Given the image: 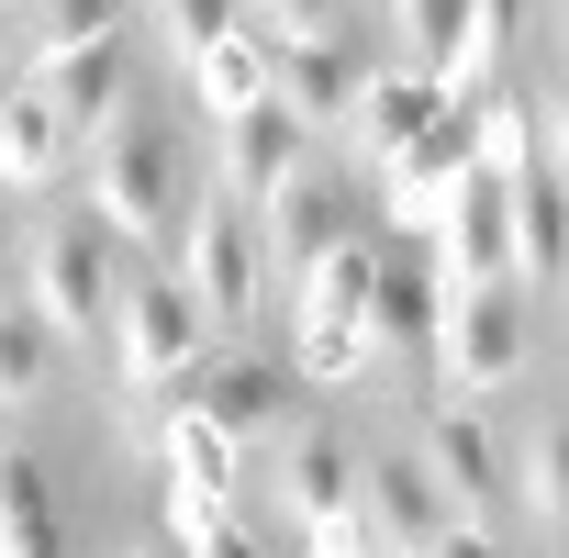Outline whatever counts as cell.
<instances>
[{
  "label": "cell",
  "mask_w": 569,
  "mask_h": 558,
  "mask_svg": "<svg viewBox=\"0 0 569 558\" xmlns=\"http://www.w3.org/2000/svg\"><path fill=\"white\" fill-rule=\"evenodd\" d=\"M90 212L123 235V246H168L179 257V223H190V146L157 101H123L101 134H90Z\"/></svg>",
  "instance_id": "cell-1"
},
{
  "label": "cell",
  "mask_w": 569,
  "mask_h": 558,
  "mask_svg": "<svg viewBox=\"0 0 569 558\" xmlns=\"http://www.w3.org/2000/svg\"><path fill=\"white\" fill-rule=\"evenodd\" d=\"M112 223L79 201V212H46L34 235H23V302L68 336V347H101V325L123 313V279H112Z\"/></svg>",
  "instance_id": "cell-2"
},
{
  "label": "cell",
  "mask_w": 569,
  "mask_h": 558,
  "mask_svg": "<svg viewBox=\"0 0 569 558\" xmlns=\"http://www.w3.org/2000/svg\"><path fill=\"white\" fill-rule=\"evenodd\" d=\"M179 279H190V302L212 325H257L268 313V235L246 201H190L179 223Z\"/></svg>",
  "instance_id": "cell-3"
},
{
  "label": "cell",
  "mask_w": 569,
  "mask_h": 558,
  "mask_svg": "<svg viewBox=\"0 0 569 558\" xmlns=\"http://www.w3.org/2000/svg\"><path fill=\"white\" fill-rule=\"evenodd\" d=\"M525 369V291L513 279H491V291H447L436 313V391L447 402H480Z\"/></svg>",
  "instance_id": "cell-4"
},
{
  "label": "cell",
  "mask_w": 569,
  "mask_h": 558,
  "mask_svg": "<svg viewBox=\"0 0 569 558\" xmlns=\"http://www.w3.org/2000/svg\"><path fill=\"white\" fill-rule=\"evenodd\" d=\"M469 168H480V101H436V123L380 168V212H391V235H436Z\"/></svg>",
  "instance_id": "cell-5"
},
{
  "label": "cell",
  "mask_w": 569,
  "mask_h": 558,
  "mask_svg": "<svg viewBox=\"0 0 569 558\" xmlns=\"http://www.w3.org/2000/svg\"><path fill=\"white\" fill-rule=\"evenodd\" d=\"M112 347H123V380H134V391H168V380H190V369L212 358V313L190 302V279L168 268V279H134V291H123Z\"/></svg>",
  "instance_id": "cell-6"
},
{
  "label": "cell",
  "mask_w": 569,
  "mask_h": 558,
  "mask_svg": "<svg viewBox=\"0 0 569 558\" xmlns=\"http://www.w3.org/2000/svg\"><path fill=\"white\" fill-rule=\"evenodd\" d=\"M436 313H447V279H436V246L425 235H391L380 223V268H369V302H358V325H369V347L391 358H436Z\"/></svg>",
  "instance_id": "cell-7"
},
{
  "label": "cell",
  "mask_w": 569,
  "mask_h": 558,
  "mask_svg": "<svg viewBox=\"0 0 569 558\" xmlns=\"http://www.w3.org/2000/svg\"><path fill=\"white\" fill-rule=\"evenodd\" d=\"M358 514H369L380 558H425L447 525H469V514L447 502V480L425 469V447H391V458H369V469H358Z\"/></svg>",
  "instance_id": "cell-8"
},
{
  "label": "cell",
  "mask_w": 569,
  "mask_h": 558,
  "mask_svg": "<svg viewBox=\"0 0 569 558\" xmlns=\"http://www.w3.org/2000/svg\"><path fill=\"white\" fill-rule=\"evenodd\" d=\"M257 235H268V268H279V279H302L313 257H336V246H358V235H380V223L358 212V190H347V179L302 168L291 190L268 201V223H257Z\"/></svg>",
  "instance_id": "cell-9"
},
{
  "label": "cell",
  "mask_w": 569,
  "mask_h": 558,
  "mask_svg": "<svg viewBox=\"0 0 569 558\" xmlns=\"http://www.w3.org/2000/svg\"><path fill=\"white\" fill-rule=\"evenodd\" d=\"M223 514H234V436L179 402V413H168V536L190 547V536H212Z\"/></svg>",
  "instance_id": "cell-10"
},
{
  "label": "cell",
  "mask_w": 569,
  "mask_h": 558,
  "mask_svg": "<svg viewBox=\"0 0 569 558\" xmlns=\"http://www.w3.org/2000/svg\"><path fill=\"white\" fill-rule=\"evenodd\" d=\"M302 168H313V123H302V112L257 101V112H234V123H223V201L268 212V201L291 190Z\"/></svg>",
  "instance_id": "cell-11"
},
{
  "label": "cell",
  "mask_w": 569,
  "mask_h": 558,
  "mask_svg": "<svg viewBox=\"0 0 569 558\" xmlns=\"http://www.w3.org/2000/svg\"><path fill=\"white\" fill-rule=\"evenodd\" d=\"M291 391H302V380L279 369V358H223V369H190V380H179V402H190L201 425H223L234 447L291 425Z\"/></svg>",
  "instance_id": "cell-12"
},
{
  "label": "cell",
  "mask_w": 569,
  "mask_h": 558,
  "mask_svg": "<svg viewBox=\"0 0 569 558\" xmlns=\"http://www.w3.org/2000/svg\"><path fill=\"white\" fill-rule=\"evenodd\" d=\"M358 90H369V57H358L347 34H325V46H268V101H279V112H302L313 134L347 123Z\"/></svg>",
  "instance_id": "cell-13"
},
{
  "label": "cell",
  "mask_w": 569,
  "mask_h": 558,
  "mask_svg": "<svg viewBox=\"0 0 569 558\" xmlns=\"http://www.w3.org/2000/svg\"><path fill=\"white\" fill-rule=\"evenodd\" d=\"M34 90L79 123V134H101L123 101H134V57H123V34H101V46H68V57H34Z\"/></svg>",
  "instance_id": "cell-14"
},
{
  "label": "cell",
  "mask_w": 569,
  "mask_h": 558,
  "mask_svg": "<svg viewBox=\"0 0 569 558\" xmlns=\"http://www.w3.org/2000/svg\"><path fill=\"white\" fill-rule=\"evenodd\" d=\"M425 469L447 480V502H458L469 525H491V502H502V436H491L469 402H447V413L425 425Z\"/></svg>",
  "instance_id": "cell-15"
},
{
  "label": "cell",
  "mask_w": 569,
  "mask_h": 558,
  "mask_svg": "<svg viewBox=\"0 0 569 558\" xmlns=\"http://www.w3.org/2000/svg\"><path fill=\"white\" fill-rule=\"evenodd\" d=\"M79 157V123L23 79V90H0V190H46L57 168Z\"/></svg>",
  "instance_id": "cell-16"
},
{
  "label": "cell",
  "mask_w": 569,
  "mask_h": 558,
  "mask_svg": "<svg viewBox=\"0 0 569 558\" xmlns=\"http://www.w3.org/2000/svg\"><path fill=\"white\" fill-rule=\"evenodd\" d=\"M347 502H358V458H347V436L291 425V436H279V514H291V525H325V514H347Z\"/></svg>",
  "instance_id": "cell-17"
},
{
  "label": "cell",
  "mask_w": 569,
  "mask_h": 558,
  "mask_svg": "<svg viewBox=\"0 0 569 558\" xmlns=\"http://www.w3.org/2000/svg\"><path fill=\"white\" fill-rule=\"evenodd\" d=\"M436 101H447L436 79H413V68H369V90H358V112H347L358 157H369V168H391V157H402V146L436 123Z\"/></svg>",
  "instance_id": "cell-18"
},
{
  "label": "cell",
  "mask_w": 569,
  "mask_h": 558,
  "mask_svg": "<svg viewBox=\"0 0 569 558\" xmlns=\"http://www.w3.org/2000/svg\"><path fill=\"white\" fill-rule=\"evenodd\" d=\"M0 558H68V514L34 447H0Z\"/></svg>",
  "instance_id": "cell-19"
},
{
  "label": "cell",
  "mask_w": 569,
  "mask_h": 558,
  "mask_svg": "<svg viewBox=\"0 0 569 558\" xmlns=\"http://www.w3.org/2000/svg\"><path fill=\"white\" fill-rule=\"evenodd\" d=\"M57 380H68V336H57L34 302H0V413L57 402Z\"/></svg>",
  "instance_id": "cell-20"
},
{
  "label": "cell",
  "mask_w": 569,
  "mask_h": 558,
  "mask_svg": "<svg viewBox=\"0 0 569 558\" xmlns=\"http://www.w3.org/2000/svg\"><path fill=\"white\" fill-rule=\"evenodd\" d=\"M190 101H201L212 123H234V112H257V101H268V34L246 23V34H223V46H201V57H190Z\"/></svg>",
  "instance_id": "cell-21"
},
{
  "label": "cell",
  "mask_w": 569,
  "mask_h": 558,
  "mask_svg": "<svg viewBox=\"0 0 569 558\" xmlns=\"http://www.w3.org/2000/svg\"><path fill=\"white\" fill-rule=\"evenodd\" d=\"M369 369H380L369 325H336V313H302V325H291V380H313V391H347V380H369Z\"/></svg>",
  "instance_id": "cell-22"
},
{
  "label": "cell",
  "mask_w": 569,
  "mask_h": 558,
  "mask_svg": "<svg viewBox=\"0 0 569 558\" xmlns=\"http://www.w3.org/2000/svg\"><path fill=\"white\" fill-rule=\"evenodd\" d=\"M469 12H480V0H391L413 79H436V90H447V68H458V46H469Z\"/></svg>",
  "instance_id": "cell-23"
},
{
  "label": "cell",
  "mask_w": 569,
  "mask_h": 558,
  "mask_svg": "<svg viewBox=\"0 0 569 558\" xmlns=\"http://www.w3.org/2000/svg\"><path fill=\"white\" fill-rule=\"evenodd\" d=\"M369 268H380V235H358V246H336V257H313L291 291H302V313H336V325H358V302H369Z\"/></svg>",
  "instance_id": "cell-24"
},
{
  "label": "cell",
  "mask_w": 569,
  "mask_h": 558,
  "mask_svg": "<svg viewBox=\"0 0 569 558\" xmlns=\"http://www.w3.org/2000/svg\"><path fill=\"white\" fill-rule=\"evenodd\" d=\"M101 34H123L112 0H23V46L34 57H68V46H101Z\"/></svg>",
  "instance_id": "cell-25"
},
{
  "label": "cell",
  "mask_w": 569,
  "mask_h": 558,
  "mask_svg": "<svg viewBox=\"0 0 569 558\" xmlns=\"http://www.w3.org/2000/svg\"><path fill=\"white\" fill-rule=\"evenodd\" d=\"M525 502H536L547 525H569V413L536 425V447H525Z\"/></svg>",
  "instance_id": "cell-26"
},
{
  "label": "cell",
  "mask_w": 569,
  "mask_h": 558,
  "mask_svg": "<svg viewBox=\"0 0 569 558\" xmlns=\"http://www.w3.org/2000/svg\"><path fill=\"white\" fill-rule=\"evenodd\" d=\"M157 23H168V46H179V57H201V46L246 34V0H157Z\"/></svg>",
  "instance_id": "cell-27"
},
{
  "label": "cell",
  "mask_w": 569,
  "mask_h": 558,
  "mask_svg": "<svg viewBox=\"0 0 569 558\" xmlns=\"http://www.w3.org/2000/svg\"><path fill=\"white\" fill-rule=\"evenodd\" d=\"M246 12H268V46H325V34H347L358 0H246Z\"/></svg>",
  "instance_id": "cell-28"
},
{
  "label": "cell",
  "mask_w": 569,
  "mask_h": 558,
  "mask_svg": "<svg viewBox=\"0 0 569 558\" xmlns=\"http://www.w3.org/2000/svg\"><path fill=\"white\" fill-rule=\"evenodd\" d=\"M313 536V558H380V536H369V514L347 502V514H325V525H302Z\"/></svg>",
  "instance_id": "cell-29"
},
{
  "label": "cell",
  "mask_w": 569,
  "mask_h": 558,
  "mask_svg": "<svg viewBox=\"0 0 569 558\" xmlns=\"http://www.w3.org/2000/svg\"><path fill=\"white\" fill-rule=\"evenodd\" d=\"M190 558H268V547H257V536H246V525H234V514H223V525H212V536H190Z\"/></svg>",
  "instance_id": "cell-30"
},
{
  "label": "cell",
  "mask_w": 569,
  "mask_h": 558,
  "mask_svg": "<svg viewBox=\"0 0 569 558\" xmlns=\"http://www.w3.org/2000/svg\"><path fill=\"white\" fill-rule=\"evenodd\" d=\"M425 558H502V536H491V525H447Z\"/></svg>",
  "instance_id": "cell-31"
},
{
  "label": "cell",
  "mask_w": 569,
  "mask_h": 558,
  "mask_svg": "<svg viewBox=\"0 0 569 558\" xmlns=\"http://www.w3.org/2000/svg\"><path fill=\"white\" fill-rule=\"evenodd\" d=\"M547 146H558V168H569V90L547 101Z\"/></svg>",
  "instance_id": "cell-32"
},
{
  "label": "cell",
  "mask_w": 569,
  "mask_h": 558,
  "mask_svg": "<svg viewBox=\"0 0 569 558\" xmlns=\"http://www.w3.org/2000/svg\"><path fill=\"white\" fill-rule=\"evenodd\" d=\"M134 558H190V547H179V536H157V547H134Z\"/></svg>",
  "instance_id": "cell-33"
},
{
  "label": "cell",
  "mask_w": 569,
  "mask_h": 558,
  "mask_svg": "<svg viewBox=\"0 0 569 558\" xmlns=\"http://www.w3.org/2000/svg\"><path fill=\"white\" fill-rule=\"evenodd\" d=\"M0 291H12V246H0Z\"/></svg>",
  "instance_id": "cell-34"
},
{
  "label": "cell",
  "mask_w": 569,
  "mask_h": 558,
  "mask_svg": "<svg viewBox=\"0 0 569 558\" xmlns=\"http://www.w3.org/2000/svg\"><path fill=\"white\" fill-rule=\"evenodd\" d=\"M0 12H12V0H0Z\"/></svg>",
  "instance_id": "cell-35"
}]
</instances>
